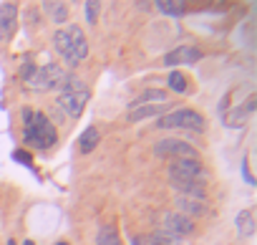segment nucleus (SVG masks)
I'll use <instances>...</instances> for the list:
<instances>
[{"instance_id": "26", "label": "nucleus", "mask_w": 257, "mask_h": 245, "mask_svg": "<svg viewBox=\"0 0 257 245\" xmlns=\"http://www.w3.org/2000/svg\"><path fill=\"white\" fill-rule=\"evenodd\" d=\"M242 175H244V180L252 185V175H249V170H247V159H242Z\"/></svg>"}, {"instance_id": "6", "label": "nucleus", "mask_w": 257, "mask_h": 245, "mask_svg": "<svg viewBox=\"0 0 257 245\" xmlns=\"http://www.w3.org/2000/svg\"><path fill=\"white\" fill-rule=\"evenodd\" d=\"M194 230H197L194 220H189L179 212H167L164 215V232H169L174 237H189V235H194Z\"/></svg>"}, {"instance_id": "21", "label": "nucleus", "mask_w": 257, "mask_h": 245, "mask_svg": "<svg viewBox=\"0 0 257 245\" xmlns=\"http://www.w3.org/2000/svg\"><path fill=\"white\" fill-rule=\"evenodd\" d=\"M96 240H98V245H116V242H118V240H116V230H113L111 225H103V227L98 230Z\"/></svg>"}, {"instance_id": "20", "label": "nucleus", "mask_w": 257, "mask_h": 245, "mask_svg": "<svg viewBox=\"0 0 257 245\" xmlns=\"http://www.w3.org/2000/svg\"><path fill=\"white\" fill-rule=\"evenodd\" d=\"M169 89H172L174 94H187V78H184V73L172 71V73H169Z\"/></svg>"}, {"instance_id": "22", "label": "nucleus", "mask_w": 257, "mask_h": 245, "mask_svg": "<svg viewBox=\"0 0 257 245\" xmlns=\"http://www.w3.org/2000/svg\"><path fill=\"white\" fill-rule=\"evenodd\" d=\"M154 245H177V237L174 235H169V232H164V230H157V232H152V235H147Z\"/></svg>"}, {"instance_id": "19", "label": "nucleus", "mask_w": 257, "mask_h": 245, "mask_svg": "<svg viewBox=\"0 0 257 245\" xmlns=\"http://www.w3.org/2000/svg\"><path fill=\"white\" fill-rule=\"evenodd\" d=\"M157 11L159 13H164V16H169V18H182L184 16V3H172V0H159L157 3Z\"/></svg>"}, {"instance_id": "9", "label": "nucleus", "mask_w": 257, "mask_h": 245, "mask_svg": "<svg viewBox=\"0 0 257 245\" xmlns=\"http://www.w3.org/2000/svg\"><path fill=\"white\" fill-rule=\"evenodd\" d=\"M172 190L179 195V197H189V200H202L207 197V185L202 182H184V180H169Z\"/></svg>"}, {"instance_id": "27", "label": "nucleus", "mask_w": 257, "mask_h": 245, "mask_svg": "<svg viewBox=\"0 0 257 245\" xmlns=\"http://www.w3.org/2000/svg\"><path fill=\"white\" fill-rule=\"evenodd\" d=\"M6 245H16V240H8V242H6Z\"/></svg>"}, {"instance_id": "25", "label": "nucleus", "mask_w": 257, "mask_h": 245, "mask_svg": "<svg viewBox=\"0 0 257 245\" xmlns=\"http://www.w3.org/2000/svg\"><path fill=\"white\" fill-rule=\"evenodd\" d=\"M13 157H16V159H18V162H23V165H28V167H31V159H28V157H26V152H16V154H13Z\"/></svg>"}, {"instance_id": "8", "label": "nucleus", "mask_w": 257, "mask_h": 245, "mask_svg": "<svg viewBox=\"0 0 257 245\" xmlns=\"http://www.w3.org/2000/svg\"><path fill=\"white\" fill-rule=\"evenodd\" d=\"M202 58V51L197 46H179L164 56V66H184V63H197Z\"/></svg>"}, {"instance_id": "23", "label": "nucleus", "mask_w": 257, "mask_h": 245, "mask_svg": "<svg viewBox=\"0 0 257 245\" xmlns=\"http://www.w3.org/2000/svg\"><path fill=\"white\" fill-rule=\"evenodd\" d=\"M83 8H86V21H88V23H96V18H98V11H101V6H98V3H93V0H88V3H86Z\"/></svg>"}, {"instance_id": "2", "label": "nucleus", "mask_w": 257, "mask_h": 245, "mask_svg": "<svg viewBox=\"0 0 257 245\" xmlns=\"http://www.w3.org/2000/svg\"><path fill=\"white\" fill-rule=\"evenodd\" d=\"M66 71L56 63H46L41 68L26 63L21 71V81L26 89H36V91H61L66 84Z\"/></svg>"}, {"instance_id": "11", "label": "nucleus", "mask_w": 257, "mask_h": 245, "mask_svg": "<svg viewBox=\"0 0 257 245\" xmlns=\"http://www.w3.org/2000/svg\"><path fill=\"white\" fill-rule=\"evenodd\" d=\"M53 46H56V53H61V58H63L68 66H78L76 58H73V43H71L68 31H56V33H53Z\"/></svg>"}, {"instance_id": "10", "label": "nucleus", "mask_w": 257, "mask_h": 245, "mask_svg": "<svg viewBox=\"0 0 257 245\" xmlns=\"http://www.w3.org/2000/svg\"><path fill=\"white\" fill-rule=\"evenodd\" d=\"M174 205H177V210H179V215H184V217H202V215H207V202H202V200H189V197H179V195H174Z\"/></svg>"}, {"instance_id": "17", "label": "nucleus", "mask_w": 257, "mask_h": 245, "mask_svg": "<svg viewBox=\"0 0 257 245\" xmlns=\"http://www.w3.org/2000/svg\"><path fill=\"white\" fill-rule=\"evenodd\" d=\"M247 119H249V114L242 109V106H234V109H229L224 116H222V121H224V127H229V129H237V127H244L247 124Z\"/></svg>"}, {"instance_id": "12", "label": "nucleus", "mask_w": 257, "mask_h": 245, "mask_svg": "<svg viewBox=\"0 0 257 245\" xmlns=\"http://www.w3.org/2000/svg\"><path fill=\"white\" fill-rule=\"evenodd\" d=\"M66 31H68L71 43H73V58H76V63L86 61V58H88V41H86L83 31H81L78 26H71V28H66Z\"/></svg>"}, {"instance_id": "1", "label": "nucleus", "mask_w": 257, "mask_h": 245, "mask_svg": "<svg viewBox=\"0 0 257 245\" xmlns=\"http://www.w3.org/2000/svg\"><path fill=\"white\" fill-rule=\"evenodd\" d=\"M58 139L56 127L51 124V119L43 111L23 109V142L36 149H48Z\"/></svg>"}, {"instance_id": "14", "label": "nucleus", "mask_w": 257, "mask_h": 245, "mask_svg": "<svg viewBox=\"0 0 257 245\" xmlns=\"http://www.w3.org/2000/svg\"><path fill=\"white\" fill-rule=\"evenodd\" d=\"M43 11L48 13V18L53 21V23H66L68 21V6L63 3V0H46L43 3Z\"/></svg>"}, {"instance_id": "29", "label": "nucleus", "mask_w": 257, "mask_h": 245, "mask_svg": "<svg viewBox=\"0 0 257 245\" xmlns=\"http://www.w3.org/2000/svg\"><path fill=\"white\" fill-rule=\"evenodd\" d=\"M56 245H68V242H56Z\"/></svg>"}, {"instance_id": "24", "label": "nucleus", "mask_w": 257, "mask_h": 245, "mask_svg": "<svg viewBox=\"0 0 257 245\" xmlns=\"http://www.w3.org/2000/svg\"><path fill=\"white\" fill-rule=\"evenodd\" d=\"M132 245H154L147 235H132Z\"/></svg>"}, {"instance_id": "13", "label": "nucleus", "mask_w": 257, "mask_h": 245, "mask_svg": "<svg viewBox=\"0 0 257 245\" xmlns=\"http://www.w3.org/2000/svg\"><path fill=\"white\" fill-rule=\"evenodd\" d=\"M167 111V104H149V106H132L126 114L128 121H144V119H152L157 114H164Z\"/></svg>"}, {"instance_id": "30", "label": "nucleus", "mask_w": 257, "mask_h": 245, "mask_svg": "<svg viewBox=\"0 0 257 245\" xmlns=\"http://www.w3.org/2000/svg\"><path fill=\"white\" fill-rule=\"evenodd\" d=\"M116 245H121V242H116Z\"/></svg>"}, {"instance_id": "28", "label": "nucleus", "mask_w": 257, "mask_h": 245, "mask_svg": "<svg viewBox=\"0 0 257 245\" xmlns=\"http://www.w3.org/2000/svg\"><path fill=\"white\" fill-rule=\"evenodd\" d=\"M23 245H33V242H31V240H26V242H23Z\"/></svg>"}, {"instance_id": "3", "label": "nucleus", "mask_w": 257, "mask_h": 245, "mask_svg": "<svg viewBox=\"0 0 257 245\" xmlns=\"http://www.w3.org/2000/svg\"><path fill=\"white\" fill-rule=\"evenodd\" d=\"M159 129H189V132H202L204 129V116L197 109H174L164 116L157 119Z\"/></svg>"}, {"instance_id": "16", "label": "nucleus", "mask_w": 257, "mask_h": 245, "mask_svg": "<svg viewBox=\"0 0 257 245\" xmlns=\"http://www.w3.org/2000/svg\"><path fill=\"white\" fill-rule=\"evenodd\" d=\"M234 227H237V232L242 235V237H249V235H254V217H252V212L249 210H242V212H237L234 215Z\"/></svg>"}, {"instance_id": "15", "label": "nucleus", "mask_w": 257, "mask_h": 245, "mask_svg": "<svg viewBox=\"0 0 257 245\" xmlns=\"http://www.w3.org/2000/svg\"><path fill=\"white\" fill-rule=\"evenodd\" d=\"M167 99H169V94L167 91H162V89H149V91H144L142 96H137L134 101H132V106H149V104H167ZM128 106V109H132Z\"/></svg>"}, {"instance_id": "5", "label": "nucleus", "mask_w": 257, "mask_h": 245, "mask_svg": "<svg viewBox=\"0 0 257 245\" xmlns=\"http://www.w3.org/2000/svg\"><path fill=\"white\" fill-rule=\"evenodd\" d=\"M157 157H174V159H197V149L182 139H162L154 144Z\"/></svg>"}, {"instance_id": "18", "label": "nucleus", "mask_w": 257, "mask_h": 245, "mask_svg": "<svg viewBox=\"0 0 257 245\" xmlns=\"http://www.w3.org/2000/svg\"><path fill=\"white\" fill-rule=\"evenodd\" d=\"M101 142V134H98V129H86L83 134H81V139H78V149L83 152V154H88V152H93L96 149V144Z\"/></svg>"}, {"instance_id": "4", "label": "nucleus", "mask_w": 257, "mask_h": 245, "mask_svg": "<svg viewBox=\"0 0 257 245\" xmlns=\"http://www.w3.org/2000/svg\"><path fill=\"white\" fill-rule=\"evenodd\" d=\"M169 180H184V182H207V170L199 165V159H172L169 165Z\"/></svg>"}, {"instance_id": "7", "label": "nucleus", "mask_w": 257, "mask_h": 245, "mask_svg": "<svg viewBox=\"0 0 257 245\" xmlns=\"http://www.w3.org/2000/svg\"><path fill=\"white\" fill-rule=\"evenodd\" d=\"M18 28V8L13 3H3L0 6V41L8 43L16 36Z\"/></svg>"}]
</instances>
